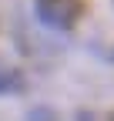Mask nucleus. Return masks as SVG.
<instances>
[{
  "mask_svg": "<svg viewBox=\"0 0 114 121\" xmlns=\"http://www.w3.org/2000/svg\"><path fill=\"white\" fill-rule=\"evenodd\" d=\"M34 4H37V17L54 30L74 27L84 10V0H34Z\"/></svg>",
  "mask_w": 114,
  "mask_h": 121,
  "instance_id": "obj_1",
  "label": "nucleus"
},
{
  "mask_svg": "<svg viewBox=\"0 0 114 121\" xmlns=\"http://www.w3.org/2000/svg\"><path fill=\"white\" fill-rule=\"evenodd\" d=\"M17 84H20V78H17V74H13V71H7V67H0V94L13 91Z\"/></svg>",
  "mask_w": 114,
  "mask_h": 121,
  "instance_id": "obj_2",
  "label": "nucleus"
},
{
  "mask_svg": "<svg viewBox=\"0 0 114 121\" xmlns=\"http://www.w3.org/2000/svg\"><path fill=\"white\" fill-rule=\"evenodd\" d=\"M30 121H50V111H34Z\"/></svg>",
  "mask_w": 114,
  "mask_h": 121,
  "instance_id": "obj_3",
  "label": "nucleus"
}]
</instances>
